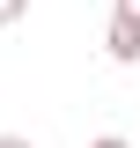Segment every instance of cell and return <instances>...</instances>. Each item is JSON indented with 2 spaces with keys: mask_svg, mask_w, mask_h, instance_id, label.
Masks as SVG:
<instances>
[{
  "mask_svg": "<svg viewBox=\"0 0 140 148\" xmlns=\"http://www.w3.org/2000/svg\"><path fill=\"white\" fill-rule=\"evenodd\" d=\"M118 15H133V22H140V0H118Z\"/></svg>",
  "mask_w": 140,
  "mask_h": 148,
  "instance_id": "cell-5",
  "label": "cell"
},
{
  "mask_svg": "<svg viewBox=\"0 0 140 148\" xmlns=\"http://www.w3.org/2000/svg\"><path fill=\"white\" fill-rule=\"evenodd\" d=\"M22 15H30V0H0V30H15Z\"/></svg>",
  "mask_w": 140,
  "mask_h": 148,
  "instance_id": "cell-2",
  "label": "cell"
},
{
  "mask_svg": "<svg viewBox=\"0 0 140 148\" xmlns=\"http://www.w3.org/2000/svg\"><path fill=\"white\" fill-rule=\"evenodd\" d=\"M103 52H111V67H140V22H133V15H111Z\"/></svg>",
  "mask_w": 140,
  "mask_h": 148,
  "instance_id": "cell-1",
  "label": "cell"
},
{
  "mask_svg": "<svg viewBox=\"0 0 140 148\" xmlns=\"http://www.w3.org/2000/svg\"><path fill=\"white\" fill-rule=\"evenodd\" d=\"M88 148H133V141H125V133H96Z\"/></svg>",
  "mask_w": 140,
  "mask_h": 148,
  "instance_id": "cell-3",
  "label": "cell"
},
{
  "mask_svg": "<svg viewBox=\"0 0 140 148\" xmlns=\"http://www.w3.org/2000/svg\"><path fill=\"white\" fill-rule=\"evenodd\" d=\"M0 148H37V141H22V133H0Z\"/></svg>",
  "mask_w": 140,
  "mask_h": 148,
  "instance_id": "cell-4",
  "label": "cell"
}]
</instances>
